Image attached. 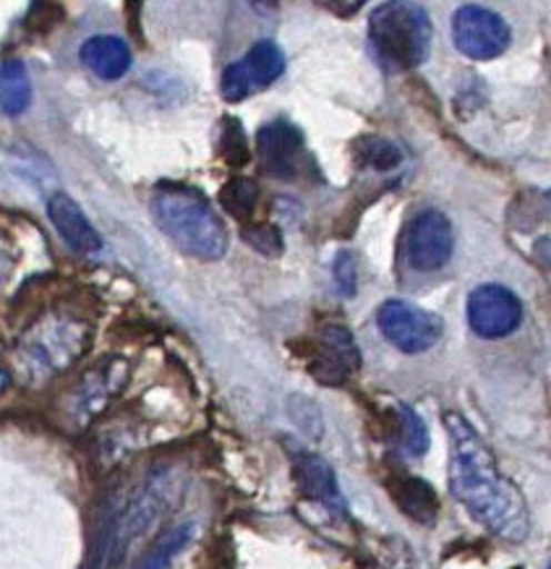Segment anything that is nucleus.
<instances>
[{"instance_id": "1", "label": "nucleus", "mask_w": 551, "mask_h": 569, "mask_svg": "<svg viewBox=\"0 0 551 569\" xmlns=\"http://www.w3.org/2000/svg\"><path fill=\"white\" fill-rule=\"evenodd\" d=\"M450 437V491L475 522L508 543H523L531 533L523 491L497 466L494 452L463 416L444 413Z\"/></svg>"}, {"instance_id": "2", "label": "nucleus", "mask_w": 551, "mask_h": 569, "mask_svg": "<svg viewBox=\"0 0 551 569\" xmlns=\"http://www.w3.org/2000/svg\"><path fill=\"white\" fill-rule=\"evenodd\" d=\"M149 212L160 233L186 257L218 261L228 253L226 222L202 191L183 183H160L149 197Z\"/></svg>"}, {"instance_id": "3", "label": "nucleus", "mask_w": 551, "mask_h": 569, "mask_svg": "<svg viewBox=\"0 0 551 569\" xmlns=\"http://www.w3.org/2000/svg\"><path fill=\"white\" fill-rule=\"evenodd\" d=\"M369 42L384 71L405 73L419 69L434 42L429 11L408 0L377 6L369 19Z\"/></svg>"}, {"instance_id": "4", "label": "nucleus", "mask_w": 551, "mask_h": 569, "mask_svg": "<svg viewBox=\"0 0 551 569\" xmlns=\"http://www.w3.org/2000/svg\"><path fill=\"white\" fill-rule=\"evenodd\" d=\"M89 342L92 329L84 319L71 313H48L19 337L13 358L21 377L42 381L77 363L87 353Z\"/></svg>"}, {"instance_id": "5", "label": "nucleus", "mask_w": 551, "mask_h": 569, "mask_svg": "<svg viewBox=\"0 0 551 569\" xmlns=\"http://www.w3.org/2000/svg\"><path fill=\"white\" fill-rule=\"evenodd\" d=\"M377 325L387 342L408 356L427 353L442 340L444 332L442 317L408 301H387L379 306Z\"/></svg>"}, {"instance_id": "6", "label": "nucleus", "mask_w": 551, "mask_h": 569, "mask_svg": "<svg viewBox=\"0 0 551 569\" xmlns=\"http://www.w3.org/2000/svg\"><path fill=\"white\" fill-rule=\"evenodd\" d=\"M282 73H285V56H282L280 44L259 40L243 58H238L222 71L220 92L228 102H241L246 97L264 92Z\"/></svg>"}, {"instance_id": "7", "label": "nucleus", "mask_w": 551, "mask_h": 569, "mask_svg": "<svg viewBox=\"0 0 551 569\" xmlns=\"http://www.w3.org/2000/svg\"><path fill=\"white\" fill-rule=\"evenodd\" d=\"M176 497V481L170 473L152 476L141 486V491L129 501V507L123 509V515L116 522L113 530V561H121L129 553L131 543L139 536H144L149 528L158 522V518L166 512L168 501Z\"/></svg>"}, {"instance_id": "8", "label": "nucleus", "mask_w": 551, "mask_h": 569, "mask_svg": "<svg viewBox=\"0 0 551 569\" xmlns=\"http://www.w3.org/2000/svg\"><path fill=\"white\" fill-rule=\"evenodd\" d=\"M455 249V233L452 222L439 209H423L408 222L403 238V253L408 267L415 272H437L452 257Z\"/></svg>"}, {"instance_id": "9", "label": "nucleus", "mask_w": 551, "mask_h": 569, "mask_svg": "<svg viewBox=\"0 0 551 569\" xmlns=\"http://www.w3.org/2000/svg\"><path fill=\"white\" fill-rule=\"evenodd\" d=\"M452 40L471 61H491L510 48L512 32L499 13L483 6H463L452 17Z\"/></svg>"}, {"instance_id": "10", "label": "nucleus", "mask_w": 551, "mask_h": 569, "mask_svg": "<svg viewBox=\"0 0 551 569\" xmlns=\"http://www.w3.org/2000/svg\"><path fill=\"white\" fill-rule=\"evenodd\" d=\"M257 152L262 170L278 181H298L309 170V152L303 133L285 118L264 123L257 133Z\"/></svg>"}, {"instance_id": "11", "label": "nucleus", "mask_w": 551, "mask_h": 569, "mask_svg": "<svg viewBox=\"0 0 551 569\" xmlns=\"http://www.w3.org/2000/svg\"><path fill=\"white\" fill-rule=\"evenodd\" d=\"M468 325L483 340H499L515 332L523 321V303L504 284H481L468 296Z\"/></svg>"}, {"instance_id": "12", "label": "nucleus", "mask_w": 551, "mask_h": 569, "mask_svg": "<svg viewBox=\"0 0 551 569\" xmlns=\"http://www.w3.org/2000/svg\"><path fill=\"white\" fill-rule=\"evenodd\" d=\"M309 356V373L327 387L345 385L350 373L359 371L361 353L355 346L353 335L345 327L332 325L322 329V337L311 342Z\"/></svg>"}, {"instance_id": "13", "label": "nucleus", "mask_w": 551, "mask_h": 569, "mask_svg": "<svg viewBox=\"0 0 551 569\" xmlns=\"http://www.w3.org/2000/svg\"><path fill=\"white\" fill-rule=\"evenodd\" d=\"M293 476L298 491H301L303 497L319 501V505L327 507L334 515H348L345 497H342L334 470L324 458L309 452V449L293 447Z\"/></svg>"}, {"instance_id": "14", "label": "nucleus", "mask_w": 551, "mask_h": 569, "mask_svg": "<svg viewBox=\"0 0 551 569\" xmlns=\"http://www.w3.org/2000/svg\"><path fill=\"white\" fill-rule=\"evenodd\" d=\"M48 217L58 230V236L77 253H97L102 249V238L97 233L92 220H89L84 209L69 193L58 191L48 199Z\"/></svg>"}, {"instance_id": "15", "label": "nucleus", "mask_w": 551, "mask_h": 569, "mask_svg": "<svg viewBox=\"0 0 551 569\" xmlns=\"http://www.w3.org/2000/svg\"><path fill=\"white\" fill-rule=\"evenodd\" d=\"M81 63L102 81H118L131 71L133 56L129 42L116 34H94L81 44Z\"/></svg>"}, {"instance_id": "16", "label": "nucleus", "mask_w": 551, "mask_h": 569, "mask_svg": "<svg viewBox=\"0 0 551 569\" xmlns=\"http://www.w3.org/2000/svg\"><path fill=\"white\" fill-rule=\"evenodd\" d=\"M387 489H390V497L400 512L419 526H434L439 518V497L429 481L411 473H394Z\"/></svg>"}, {"instance_id": "17", "label": "nucleus", "mask_w": 551, "mask_h": 569, "mask_svg": "<svg viewBox=\"0 0 551 569\" xmlns=\"http://www.w3.org/2000/svg\"><path fill=\"white\" fill-rule=\"evenodd\" d=\"M387 437H390L394 445L403 449L411 458H421L429 449V429L423 423V418L415 413L411 406L405 402H398V406L387 410Z\"/></svg>"}, {"instance_id": "18", "label": "nucleus", "mask_w": 551, "mask_h": 569, "mask_svg": "<svg viewBox=\"0 0 551 569\" xmlns=\"http://www.w3.org/2000/svg\"><path fill=\"white\" fill-rule=\"evenodd\" d=\"M29 102H32V81H29L27 66L17 58H9L0 63V112L19 118L29 110Z\"/></svg>"}, {"instance_id": "19", "label": "nucleus", "mask_w": 551, "mask_h": 569, "mask_svg": "<svg viewBox=\"0 0 551 569\" xmlns=\"http://www.w3.org/2000/svg\"><path fill=\"white\" fill-rule=\"evenodd\" d=\"M350 152H353V162L359 164V168L379 170V173H384V170H394L405 160L403 149L384 137L355 139L353 147H350Z\"/></svg>"}, {"instance_id": "20", "label": "nucleus", "mask_w": 551, "mask_h": 569, "mask_svg": "<svg viewBox=\"0 0 551 569\" xmlns=\"http://www.w3.org/2000/svg\"><path fill=\"white\" fill-rule=\"evenodd\" d=\"M220 204L226 207V212L236 220H249L254 214V209L259 204V186L249 178H233L222 186L220 191Z\"/></svg>"}, {"instance_id": "21", "label": "nucleus", "mask_w": 551, "mask_h": 569, "mask_svg": "<svg viewBox=\"0 0 551 569\" xmlns=\"http://www.w3.org/2000/svg\"><path fill=\"white\" fill-rule=\"evenodd\" d=\"M193 536V522H186V526H178L170 530V533L162 538V541L154 546V551L149 553L141 569H168L173 565V559L181 553V549L186 543L191 541Z\"/></svg>"}, {"instance_id": "22", "label": "nucleus", "mask_w": 551, "mask_h": 569, "mask_svg": "<svg viewBox=\"0 0 551 569\" xmlns=\"http://www.w3.org/2000/svg\"><path fill=\"white\" fill-rule=\"evenodd\" d=\"M222 157L230 168H243L251 160L249 139H246L243 126L236 118H226L222 121Z\"/></svg>"}, {"instance_id": "23", "label": "nucleus", "mask_w": 551, "mask_h": 569, "mask_svg": "<svg viewBox=\"0 0 551 569\" xmlns=\"http://www.w3.org/2000/svg\"><path fill=\"white\" fill-rule=\"evenodd\" d=\"M243 241L251 246V249H257L259 253H264V257H280L282 249H285V241H282V233L280 228H274V224H246L243 230Z\"/></svg>"}, {"instance_id": "24", "label": "nucleus", "mask_w": 551, "mask_h": 569, "mask_svg": "<svg viewBox=\"0 0 551 569\" xmlns=\"http://www.w3.org/2000/svg\"><path fill=\"white\" fill-rule=\"evenodd\" d=\"M334 282L342 290V296L355 293V259L353 253L342 251L338 259H334Z\"/></svg>"}, {"instance_id": "25", "label": "nucleus", "mask_w": 551, "mask_h": 569, "mask_svg": "<svg viewBox=\"0 0 551 569\" xmlns=\"http://www.w3.org/2000/svg\"><path fill=\"white\" fill-rule=\"evenodd\" d=\"M324 9L332 13H340V17H353V13L361 9V3H330L324 6Z\"/></svg>"}, {"instance_id": "26", "label": "nucleus", "mask_w": 551, "mask_h": 569, "mask_svg": "<svg viewBox=\"0 0 551 569\" xmlns=\"http://www.w3.org/2000/svg\"><path fill=\"white\" fill-rule=\"evenodd\" d=\"M6 277H9V264H6V261H3V259H0V288H3Z\"/></svg>"}, {"instance_id": "27", "label": "nucleus", "mask_w": 551, "mask_h": 569, "mask_svg": "<svg viewBox=\"0 0 551 569\" xmlns=\"http://www.w3.org/2000/svg\"><path fill=\"white\" fill-rule=\"evenodd\" d=\"M6 385H9V373H6L3 366H0V389H3Z\"/></svg>"}]
</instances>
